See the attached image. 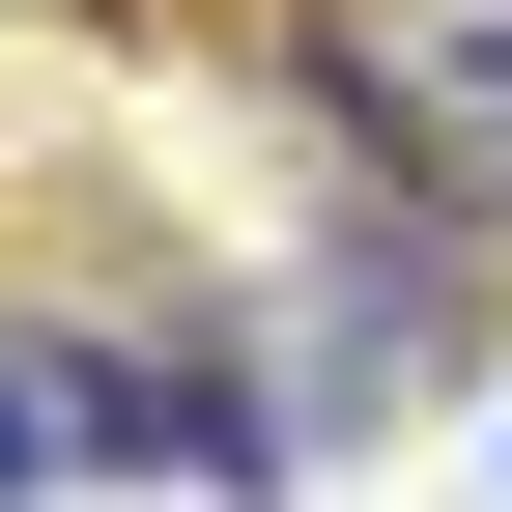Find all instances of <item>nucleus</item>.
<instances>
[{
    "instance_id": "f257e3e1",
    "label": "nucleus",
    "mask_w": 512,
    "mask_h": 512,
    "mask_svg": "<svg viewBox=\"0 0 512 512\" xmlns=\"http://www.w3.org/2000/svg\"><path fill=\"white\" fill-rule=\"evenodd\" d=\"M57 399V484H285V399H256V313H0Z\"/></svg>"
},
{
    "instance_id": "f03ea898",
    "label": "nucleus",
    "mask_w": 512,
    "mask_h": 512,
    "mask_svg": "<svg viewBox=\"0 0 512 512\" xmlns=\"http://www.w3.org/2000/svg\"><path fill=\"white\" fill-rule=\"evenodd\" d=\"M456 200H399V228H342L285 313H256V399H285V484L342 456V427H399V399H456Z\"/></svg>"
},
{
    "instance_id": "7ed1b4c3",
    "label": "nucleus",
    "mask_w": 512,
    "mask_h": 512,
    "mask_svg": "<svg viewBox=\"0 0 512 512\" xmlns=\"http://www.w3.org/2000/svg\"><path fill=\"white\" fill-rule=\"evenodd\" d=\"M57 484V399H29V342H0V512H29Z\"/></svg>"
}]
</instances>
